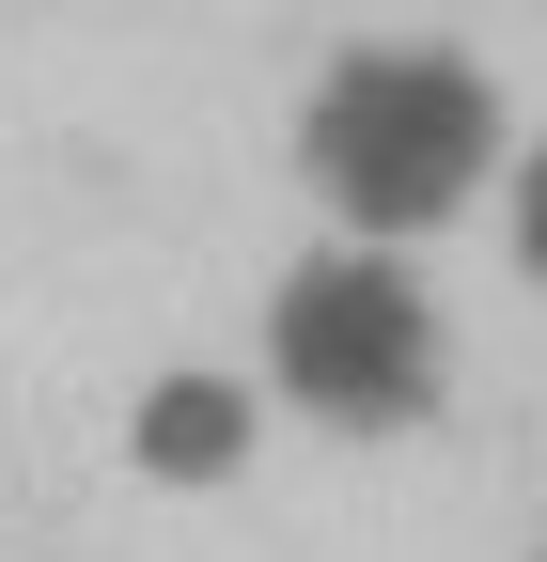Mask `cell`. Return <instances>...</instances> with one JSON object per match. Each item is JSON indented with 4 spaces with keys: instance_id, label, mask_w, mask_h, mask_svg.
I'll use <instances>...</instances> for the list:
<instances>
[{
    "instance_id": "obj_1",
    "label": "cell",
    "mask_w": 547,
    "mask_h": 562,
    "mask_svg": "<svg viewBox=\"0 0 547 562\" xmlns=\"http://www.w3.org/2000/svg\"><path fill=\"white\" fill-rule=\"evenodd\" d=\"M298 172L328 220H360L376 250L391 235H438L469 188H501V94L485 63L454 47H345L298 110Z\"/></svg>"
},
{
    "instance_id": "obj_2",
    "label": "cell",
    "mask_w": 547,
    "mask_h": 562,
    "mask_svg": "<svg viewBox=\"0 0 547 562\" xmlns=\"http://www.w3.org/2000/svg\"><path fill=\"white\" fill-rule=\"evenodd\" d=\"M266 375H282V406L345 422V438H391V422H423L454 344H438V297L406 281V250H328L298 266L282 297H266Z\"/></svg>"
},
{
    "instance_id": "obj_3",
    "label": "cell",
    "mask_w": 547,
    "mask_h": 562,
    "mask_svg": "<svg viewBox=\"0 0 547 562\" xmlns=\"http://www.w3.org/2000/svg\"><path fill=\"white\" fill-rule=\"evenodd\" d=\"M250 438H266V406H250L235 375H157L142 406H125V453H142L157 484H235Z\"/></svg>"
},
{
    "instance_id": "obj_4",
    "label": "cell",
    "mask_w": 547,
    "mask_h": 562,
    "mask_svg": "<svg viewBox=\"0 0 547 562\" xmlns=\"http://www.w3.org/2000/svg\"><path fill=\"white\" fill-rule=\"evenodd\" d=\"M501 188H516V266H532V281H547V140H532V157H516V172H501Z\"/></svg>"
}]
</instances>
